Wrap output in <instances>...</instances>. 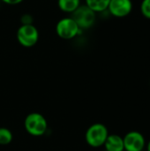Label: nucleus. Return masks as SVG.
Listing matches in <instances>:
<instances>
[{
  "label": "nucleus",
  "instance_id": "nucleus-3",
  "mask_svg": "<svg viewBox=\"0 0 150 151\" xmlns=\"http://www.w3.org/2000/svg\"><path fill=\"white\" fill-rule=\"evenodd\" d=\"M72 18L77 23L80 30H86L92 27L95 24L96 13L86 4H80L72 13Z\"/></svg>",
  "mask_w": 150,
  "mask_h": 151
},
{
  "label": "nucleus",
  "instance_id": "nucleus-14",
  "mask_svg": "<svg viewBox=\"0 0 150 151\" xmlns=\"http://www.w3.org/2000/svg\"><path fill=\"white\" fill-rule=\"evenodd\" d=\"M1 1L4 2L6 4H9V5H16V4H20L24 0H1Z\"/></svg>",
  "mask_w": 150,
  "mask_h": 151
},
{
  "label": "nucleus",
  "instance_id": "nucleus-2",
  "mask_svg": "<svg viewBox=\"0 0 150 151\" xmlns=\"http://www.w3.org/2000/svg\"><path fill=\"white\" fill-rule=\"evenodd\" d=\"M26 131L33 136H42L48 129V123L43 115L38 112L28 114L24 121Z\"/></svg>",
  "mask_w": 150,
  "mask_h": 151
},
{
  "label": "nucleus",
  "instance_id": "nucleus-10",
  "mask_svg": "<svg viewBox=\"0 0 150 151\" xmlns=\"http://www.w3.org/2000/svg\"><path fill=\"white\" fill-rule=\"evenodd\" d=\"M111 0H86V5L95 13L107 11Z\"/></svg>",
  "mask_w": 150,
  "mask_h": 151
},
{
  "label": "nucleus",
  "instance_id": "nucleus-11",
  "mask_svg": "<svg viewBox=\"0 0 150 151\" xmlns=\"http://www.w3.org/2000/svg\"><path fill=\"white\" fill-rule=\"evenodd\" d=\"M12 133L6 127H0V145H8L12 141Z\"/></svg>",
  "mask_w": 150,
  "mask_h": 151
},
{
  "label": "nucleus",
  "instance_id": "nucleus-5",
  "mask_svg": "<svg viewBox=\"0 0 150 151\" xmlns=\"http://www.w3.org/2000/svg\"><path fill=\"white\" fill-rule=\"evenodd\" d=\"M19 43L26 48L34 46L39 40L38 29L33 25H21L16 34Z\"/></svg>",
  "mask_w": 150,
  "mask_h": 151
},
{
  "label": "nucleus",
  "instance_id": "nucleus-6",
  "mask_svg": "<svg viewBox=\"0 0 150 151\" xmlns=\"http://www.w3.org/2000/svg\"><path fill=\"white\" fill-rule=\"evenodd\" d=\"M124 140V148L126 151H142L146 147L145 138L138 131H131L127 133Z\"/></svg>",
  "mask_w": 150,
  "mask_h": 151
},
{
  "label": "nucleus",
  "instance_id": "nucleus-9",
  "mask_svg": "<svg viewBox=\"0 0 150 151\" xmlns=\"http://www.w3.org/2000/svg\"><path fill=\"white\" fill-rule=\"evenodd\" d=\"M57 5L62 12L72 13L80 5V0H57Z\"/></svg>",
  "mask_w": 150,
  "mask_h": 151
},
{
  "label": "nucleus",
  "instance_id": "nucleus-7",
  "mask_svg": "<svg viewBox=\"0 0 150 151\" xmlns=\"http://www.w3.org/2000/svg\"><path fill=\"white\" fill-rule=\"evenodd\" d=\"M132 0H111L107 11L116 18H125L133 11Z\"/></svg>",
  "mask_w": 150,
  "mask_h": 151
},
{
  "label": "nucleus",
  "instance_id": "nucleus-1",
  "mask_svg": "<svg viewBox=\"0 0 150 151\" xmlns=\"http://www.w3.org/2000/svg\"><path fill=\"white\" fill-rule=\"evenodd\" d=\"M108 128L102 123H95L91 125L85 134L87 143L93 148H100L104 145L109 136Z\"/></svg>",
  "mask_w": 150,
  "mask_h": 151
},
{
  "label": "nucleus",
  "instance_id": "nucleus-16",
  "mask_svg": "<svg viewBox=\"0 0 150 151\" xmlns=\"http://www.w3.org/2000/svg\"><path fill=\"white\" fill-rule=\"evenodd\" d=\"M124 151H126V150H124Z\"/></svg>",
  "mask_w": 150,
  "mask_h": 151
},
{
  "label": "nucleus",
  "instance_id": "nucleus-12",
  "mask_svg": "<svg viewBox=\"0 0 150 151\" xmlns=\"http://www.w3.org/2000/svg\"><path fill=\"white\" fill-rule=\"evenodd\" d=\"M141 12L146 19H150V0H142L141 1Z\"/></svg>",
  "mask_w": 150,
  "mask_h": 151
},
{
  "label": "nucleus",
  "instance_id": "nucleus-8",
  "mask_svg": "<svg viewBox=\"0 0 150 151\" xmlns=\"http://www.w3.org/2000/svg\"><path fill=\"white\" fill-rule=\"evenodd\" d=\"M105 151H124L123 137L118 134H109L104 143Z\"/></svg>",
  "mask_w": 150,
  "mask_h": 151
},
{
  "label": "nucleus",
  "instance_id": "nucleus-15",
  "mask_svg": "<svg viewBox=\"0 0 150 151\" xmlns=\"http://www.w3.org/2000/svg\"><path fill=\"white\" fill-rule=\"evenodd\" d=\"M147 151H150V141L147 144Z\"/></svg>",
  "mask_w": 150,
  "mask_h": 151
},
{
  "label": "nucleus",
  "instance_id": "nucleus-4",
  "mask_svg": "<svg viewBox=\"0 0 150 151\" xmlns=\"http://www.w3.org/2000/svg\"><path fill=\"white\" fill-rule=\"evenodd\" d=\"M80 31L81 30L79 26L72 17H65L59 19L56 25L57 35L64 40H71L75 38Z\"/></svg>",
  "mask_w": 150,
  "mask_h": 151
},
{
  "label": "nucleus",
  "instance_id": "nucleus-13",
  "mask_svg": "<svg viewBox=\"0 0 150 151\" xmlns=\"http://www.w3.org/2000/svg\"><path fill=\"white\" fill-rule=\"evenodd\" d=\"M33 20H34L33 17L29 13H25L20 18L21 25H31V24H33Z\"/></svg>",
  "mask_w": 150,
  "mask_h": 151
}]
</instances>
